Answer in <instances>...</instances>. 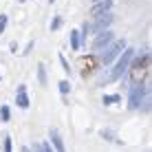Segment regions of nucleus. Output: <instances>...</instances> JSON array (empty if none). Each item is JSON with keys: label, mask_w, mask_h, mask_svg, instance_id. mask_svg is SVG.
Here are the masks:
<instances>
[{"label": "nucleus", "mask_w": 152, "mask_h": 152, "mask_svg": "<svg viewBox=\"0 0 152 152\" xmlns=\"http://www.w3.org/2000/svg\"><path fill=\"white\" fill-rule=\"evenodd\" d=\"M110 7H113V0H97V2L91 7V15L93 18H95V15H102V13L110 11Z\"/></svg>", "instance_id": "obj_6"}, {"label": "nucleus", "mask_w": 152, "mask_h": 152, "mask_svg": "<svg viewBox=\"0 0 152 152\" xmlns=\"http://www.w3.org/2000/svg\"><path fill=\"white\" fill-rule=\"evenodd\" d=\"M15 102H18V106H20V108H29L27 86H18V93H15Z\"/></svg>", "instance_id": "obj_7"}, {"label": "nucleus", "mask_w": 152, "mask_h": 152, "mask_svg": "<svg viewBox=\"0 0 152 152\" xmlns=\"http://www.w3.org/2000/svg\"><path fill=\"white\" fill-rule=\"evenodd\" d=\"M145 93H148V91H145L143 84H134V86L130 88V99H128V108H130V110H134V108L141 106V102H143Z\"/></svg>", "instance_id": "obj_3"}, {"label": "nucleus", "mask_w": 152, "mask_h": 152, "mask_svg": "<svg viewBox=\"0 0 152 152\" xmlns=\"http://www.w3.org/2000/svg\"><path fill=\"white\" fill-rule=\"evenodd\" d=\"M20 2H27V0H20Z\"/></svg>", "instance_id": "obj_17"}, {"label": "nucleus", "mask_w": 152, "mask_h": 152, "mask_svg": "<svg viewBox=\"0 0 152 152\" xmlns=\"http://www.w3.org/2000/svg\"><path fill=\"white\" fill-rule=\"evenodd\" d=\"M132 57H134V51H132V49H124L121 53H119L117 66L110 71V75H108L106 80H108V82H115V80H119V77H124V73L128 71V66H130V62H132Z\"/></svg>", "instance_id": "obj_1"}, {"label": "nucleus", "mask_w": 152, "mask_h": 152, "mask_svg": "<svg viewBox=\"0 0 152 152\" xmlns=\"http://www.w3.org/2000/svg\"><path fill=\"white\" fill-rule=\"evenodd\" d=\"M95 2H97V0H95Z\"/></svg>", "instance_id": "obj_19"}, {"label": "nucleus", "mask_w": 152, "mask_h": 152, "mask_svg": "<svg viewBox=\"0 0 152 152\" xmlns=\"http://www.w3.org/2000/svg\"><path fill=\"white\" fill-rule=\"evenodd\" d=\"M7 29V15H0V33Z\"/></svg>", "instance_id": "obj_15"}, {"label": "nucleus", "mask_w": 152, "mask_h": 152, "mask_svg": "<svg viewBox=\"0 0 152 152\" xmlns=\"http://www.w3.org/2000/svg\"><path fill=\"white\" fill-rule=\"evenodd\" d=\"M110 24H113V13L106 11V13H102V15H95V22H93L88 29H91V31H97V33H99V31L108 29Z\"/></svg>", "instance_id": "obj_5"}, {"label": "nucleus", "mask_w": 152, "mask_h": 152, "mask_svg": "<svg viewBox=\"0 0 152 152\" xmlns=\"http://www.w3.org/2000/svg\"><path fill=\"white\" fill-rule=\"evenodd\" d=\"M60 91H62V93L66 95V93L71 91V84H69V82H60Z\"/></svg>", "instance_id": "obj_13"}, {"label": "nucleus", "mask_w": 152, "mask_h": 152, "mask_svg": "<svg viewBox=\"0 0 152 152\" xmlns=\"http://www.w3.org/2000/svg\"><path fill=\"white\" fill-rule=\"evenodd\" d=\"M71 46L73 49H80V33H77V31H71Z\"/></svg>", "instance_id": "obj_9"}, {"label": "nucleus", "mask_w": 152, "mask_h": 152, "mask_svg": "<svg viewBox=\"0 0 152 152\" xmlns=\"http://www.w3.org/2000/svg\"><path fill=\"white\" fill-rule=\"evenodd\" d=\"M38 77H40V84H46V73H44V64H38Z\"/></svg>", "instance_id": "obj_10"}, {"label": "nucleus", "mask_w": 152, "mask_h": 152, "mask_svg": "<svg viewBox=\"0 0 152 152\" xmlns=\"http://www.w3.org/2000/svg\"><path fill=\"white\" fill-rule=\"evenodd\" d=\"M113 40H115V33H113L110 29H104V31H99V35L95 38V42H93V49H95V51H102V49H106Z\"/></svg>", "instance_id": "obj_4"}, {"label": "nucleus", "mask_w": 152, "mask_h": 152, "mask_svg": "<svg viewBox=\"0 0 152 152\" xmlns=\"http://www.w3.org/2000/svg\"><path fill=\"white\" fill-rule=\"evenodd\" d=\"M0 117H2V121H9V108L7 106H0Z\"/></svg>", "instance_id": "obj_11"}, {"label": "nucleus", "mask_w": 152, "mask_h": 152, "mask_svg": "<svg viewBox=\"0 0 152 152\" xmlns=\"http://www.w3.org/2000/svg\"><path fill=\"white\" fill-rule=\"evenodd\" d=\"M51 2H53V0H51Z\"/></svg>", "instance_id": "obj_18"}, {"label": "nucleus", "mask_w": 152, "mask_h": 152, "mask_svg": "<svg viewBox=\"0 0 152 152\" xmlns=\"http://www.w3.org/2000/svg\"><path fill=\"white\" fill-rule=\"evenodd\" d=\"M124 49H126V42H124V40H113L110 44L106 46V53H104V57H102L104 64H106V66L113 64V62L119 57V53H121Z\"/></svg>", "instance_id": "obj_2"}, {"label": "nucleus", "mask_w": 152, "mask_h": 152, "mask_svg": "<svg viewBox=\"0 0 152 152\" xmlns=\"http://www.w3.org/2000/svg\"><path fill=\"white\" fill-rule=\"evenodd\" d=\"M62 27V18H55L53 22H51V31H55V29H60Z\"/></svg>", "instance_id": "obj_14"}, {"label": "nucleus", "mask_w": 152, "mask_h": 152, "mask_svg": "<svg viewBox=\"0 0 152 152\" xmlns=\"http://www.w3.org/2000/svg\"><path fill=\"white\" fill-rule=\"evenodd\" d=\"M51 141L55 143V150H64V143H62V139H60V132H57L55 128H51Z\"/></svg>", "instance_id": "obj_8"}, {"label": "nucleus", "mask_w": 152, "mask_h": 152, "mask_svg": "<svg viewBox=\"0 0 152 152\" xmlns=\"http://www.w3.org/2000/svg\"><path fill=\"white\" fill-rule=\"evenodd\" d=\"M119 99H121L119 95H110V97H104V104H117Z\"/></svg>", "instance_id": "obj_12"}, {"label": "nucleus", "mask_w": 152, "mask_h": 152, "mask_svg": "<svg viewBox=\"0 0 152 152\" xmlns=\"http://www.w3.org/2000/svg\"><path fill=\"white\" fill-rule=\"evenodd\" d=\"M11 148H13V145H11V139H4V150H7V152H11Z\"/></svg>", "instance_id": "obj_16"}]
</instances>
